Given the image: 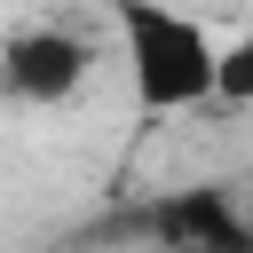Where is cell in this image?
Here are the masks:
<instances>
[{
    "label": "cell",
    "mask_w": 253,
    "mask_h": 253,
    "mask_svg": "<svg viewBox=\"0 0 253 253\" xmlns=\"http://www.w3.org/2000/svg\"><path fill=\"white\" fill-rule=\"evenodd\" d=\"M111 47L142 119H182L221 103V32L182 0H111Z\"/></svg>",
    "instance_id": "cell-1"
},
{
    "label": "cell",
    "mask_w": 253,
    "mask_h": 253,
    "mask_svg": "<svg viewBox=\"0 0 253 253\" xmlns=\"http://www.w3.org/2000/svg\"><path fill=\"white\" fill-rule=\"evenodd\" d=\"M95 63H103V47L79 32V24H16L8 40H0V87L16 95V103H32V111H55V103H79L87 95V79H95Z\"/></svg>",
    "instance_id": "cell-2"
},
{
    "label": "cell",
    "mask_w": 253,
    "mask_h": 253,
    "mask_svg": "<svg viewBox=\"0 0 253 253\" xmlns=\"http://www.w3.org/2000/svg\"><path fill=\"white\" fill-rule=\"evenodd\" d=\"M221 103H253V32L221 40Z\"/></svg>",
    "instance_id": "cell-3"
}]
</instances>
